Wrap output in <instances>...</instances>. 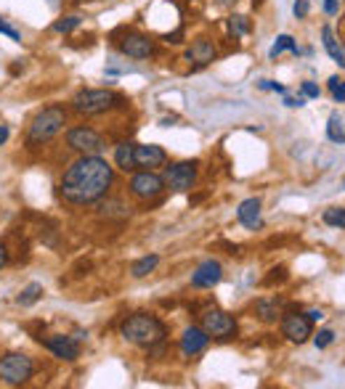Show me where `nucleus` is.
<instances>
[{
  "instance_id": "f257e3e1",
  "label": "nucleus",
  "mask_w": 345,
  "mask_h": 389,
  "mask_svg": "<svg viewBox=\"0 0 345 389\" xmlns=\"http://www.w3.org/2000/svg\"><path fill=\"white\" fill-rule=\"evenodd\" d=\"M112 183H115V167L106 159H101L99 154L80 156L62 175V196L69 204L83 207V204L101 201L106 191L112 189Z\"/></svg>"
},
{
  "instance_id": "f03ea898",
  "label": "nucleus",
  "mask_w": 345,
  "mask_h": 389,
  "mask_svg": "<svg viewBox=\"0 0 345 389\" xmlns=\"http://www.w3.org/2000/svg\"><path fill=\"white\" fill-rule=\"evenodd\" d=\"M120 334H122L130 344H139V347H146V350H152V347H157V344H162L167 337L165 323H162L160 318L146 315V313L128 315V318L122 321Z\"/></svg>"
},
{
  "instance_id": "7ed1b4c3",
  "label": "nucleus",
  "mask_w": 345,
  "mask_h": 389,
  "mask_svg": "<svg viewBox=\"0 0 345 389\" xmlns=\"http://www.w3.org/2000/svg\"><path fill=\"white\" fill-rule=\"evenodd\" d=\"M66 125V109L64 106H59V103H53V106H45V109H40L35 117H32V122H29V130H27V146L29 149H35V146H43V143H48L53 140Z\"/></svg>"
},
{
  "instance_id": "20e7f679",
  "label": "nucleus",
  "mask_w": 345,
  "mask_h": 389,
  "mask_svg": "<svg viewBox=\"0 0 345 389\" xmlns=\"http://www.w3.org/2000/svg\"><path fill=\"white\" fill-rule=\"evenodd\" d=\"M120 96L115 90H104V88H85L80 90L75 98H72V109L83 117H96V114H104L109 109L120 106Z\"/></svg>"
},
{
  "instance_id": "39448f33",
  "label": "nucleus",
  "mask_w": 345,
  "mask_h": 389,
  "mask_svg": "<svg viewBox=\"0 0 345 389\" xmlns=\"http://www.w3.org/2000/svg\"><path fill=\"white\" fill-rule=\"evenodd\" d=\"M35 371H38V365L24 352H6L0 358V381L8 384V387L27 384L29 379L35 376Z\"/></svg>"
},
{
  "instance_id": "423d86ee",
  "label": "nucleus",
  "mask_w": 345,
  "mask_h": 389,
  "mask_svg": "<svg viewBox=\"0 0 345 389\" xmlns=\"http://www.w3.org/2000/svg\"><path fill=\"white\" fill-rule=\"evenodd\" d=\"M66 146L83 156H93V154H101L104 149V138L93 130V127H72L66 130Z\"/></svg>"
},
{
  "instance_id": "0eeeda50",
  "label": "nucleus",
  "mask_w": 345,
  "mask_h": 389,
  "mask_svg": "<svg viewBox=\"0 0 345 389\" xmlns=\"http://www.w3.org/2000/svg\"><path fill=\"white\" fill-rule=\"evenodd\" d=\"M162 191H165V177H160L152 170H143L130 177V193L136 199H157Z\"/></svg>"
},
{
  "instance_id": "6e6552de",
  "label": "nucleus",
  "mask_w": 345,
  "mask_h": 389,
  "mask_svg": "<svg viewBox=\"0 0 345 389\" xmlns=\"http://www.w3.org/2000/svg\"><path fill=\"white\" fill-rule=\"evenodd\" d=\"M197 183V162H178L165 170V186L170 191H192Z\"/></svg>"
},
{
  "instance_id": "1a4fd4ad",
  "label": "nucleus",
  "mask_w": 345,
  "mask_h": 389,
  "mask_svg": "<svg viewBox=\"0 0 345 389\" xmlns=\"http://www.w3.org/2000/svg\"><path fill=\"white\" fill-rule=\"evenodd\" d=\"M202 328L216 339H231L237 334V321L223 310H207L202 315Z\"/></svg>"
},
{
  "instance_id": "9d476101",
  "label": "nucleus",
  "mask_w": 345,
  "mask_h": 389,
  "mask_svg": "<svg viewBox=\"0 0 345 389\" xmlns=\"http://www.w3.org/2000/svg\"><path fill=\"white\" fill-rule=\"evenodd\" d=\"M311 328H314V323H311V318L303 313H287L284 318H281V334H284L290 342H295V344L308 342Z\"/></svg>"
},
{
  "instance_id": "9b49d317",
  "label": "nucleus",
  "mask_w": 345,
  "mask_h": 389,
  "mask_svg": "<svg viewBox=\"0 0 345 389\" xmlns=\"http://www.w3.org/2000/svg\"><path fill=\"white\" fill-rule=\"evenodd\" d=\"M45 350L51 352L53 358L59 360H77L80 358V342L75 337H64V334H56V337H48L45 339Z\"/></svg>"
},
{
  "instance_id": "f8f14e48",
  "label": "nucleus",
  "mask_w": 345,
  "mask_h": 389,
  "mask_svg": "<svg viewBox=\"0 0 345 389\" xmlns=\"http://www.w3.org/2000/svg\"><path fill=\"white\" fill-rule=\"evenodd\" d=\"M133 156H136V167L143 170H154V167H162L167 159V154L162 146H154V143H141L133 146Z\"/></svg>"
},
{
  "instance_id": "ddd939ff",
  "label": "nucleus",
  "mask_w": 345,
  "mask_h": 389,
  "mask_svg": "<svg viewBox=\"0 0 345 389\" xmlns=\"http://www.w3.org/2000/svg\"><path fill=\"white\" fill-rule=\"evenodd\" d=\"M220 278H223L220 263H218V260H205V263L192 273V286H197V289H213Z\"/></svg>"
},
{
  "instance_id": "4468645a",
  "label": "nucleus",
  "mask_w": 345,
  "mask_h": 389,
  "mask_svg": "<svg viewBox=\"0 0 345 389\" xmlns=\"http://www.w3.org/2000/svg\"><path fill=\"white\" fill-rule=\"evenodd\" d=\"M207 344H210V334H207L205 328H199V326H189L186 331H183V337H181V352H183L186 358L199 355V352L205 350Z\"/></svg>"
},
{
  "instance_id": "2eb2a0df",
  "label": "nucleus",
  "mask_w": 345,
  "mask_h": 389,
  "mask_svg": "<svg viewBox=\"0 0 345 389\" xmlns=\"http://www.w3.org/2000/svg\"><path fill=\"white\" fill-rule=\"evenodd\" d=\"M120 50L130 59H149L154 53V43L149 38H143V35H128L120 43Z\"/></svg>"
},
{
  "instance_id": "dca6fc26",
  "label": "nucleus",
  "mask_w": 345,
  "mask_h": 389,
  "mask_svg": "<svg viewBox=\"0 0 345 389\" xmlns=\"http://www.w3.org/2000/svg\"><path fill=\"white\" fill-rule=\"evenodd\" d=\"M237 217H239V223H242L247 230H258V228H263V217H260V199H244L239 204V210H237Z\"/></svg>"
},
{
  "instance_id": "f3484780",
  "label": "nucleus",
  "mask_w": 345,
  "mask_h": 389,
  "mask_svg": "<svg viewBox=\"0 0 345 389\" xmlns=\"http://www.w3.org/2000/svg\"><path fill=\"white\" fill-rule=\"evenodd\" d=\"M186 59L194 61L197 66H207V64L216 59V45L207 38H199L192 43V48L186 50Z\"/></svg>"
},
{
  "instance_id": "a211bd4d",
  "label": "nucleus",
  "mask_w": 345,
  "mask_h": 389,
  "mask_svg": "<svg viewBox=\"0 0 345 389\" xmlns=\"http://www.w3.org/2000/svg\"><path fill=\"white\" fill-rule=\"evenodd\" d=\"M321 38H324V48L332 56V61L337 64L340 69H345V50H343V45H340V40L335 38L332 27H324V29H321Z\"/></svg>"
},
{
  "instance_id": "6ab92c4d",
  "label": "nucleus",
  "mask_w": 345,
  "mask_h": 389,
  "mask_svg": "<svg viewBox=\"0 0 345 389\" xmlns=\"http://www.w3.org/2000/svg\"><path fill=\"white\" fill-rule=\"evenodd\" d=\"M115 164L122 173H133L136 170V156H133V143H120L115 149Z\"/></svg>"
},
{
  "instance_id": "aec40b11",
  "label": "nucleus",
  "mask_w": 345,
  "mask_h": 389,
  "mask_svg": "<svg viewBox=\"0 0 345 389\" xmlns=\"http://www.w3.org/2000/svg\"><path fill=\"white\" fill-rule=\"evenodd\" d=\"M157 265H160V254H146V257H141L139 263L130 265V276L133 278H143L154 273L157 270Z\"/></svg>"
},
{
  "instance_id": "412c9836",
  "label": "nucleus",
  "mask_w": 345,
  "mask_h": 389,
  "mask_svg": "<svg viewBox=\"0 0 345 389\" xmlns=\"http://www.w3.org/2000/svg\"><path fill=\"white\" fill-rule=\"evenodd\" d=\"M255 310L260 315V321L271 323V321H276L281 315V300H260L255 304Z\"/></svg>"
},
{
  "instance_id": "4be33fe9",
  "label": "nucleus",
  "mask_w": 345,
  "mask_h": 389,
  "mask_svg": "<svg viewBox=\"0 0 345 389\" xmlns=\"http://www.w3.org/2000/svg\"><path fill=\"white\" fill-rule=\"evenodd\" d=\"M40 297H43V286H40V284H29V286H24L22 294L16 297V304H22V307H32Z\"/></svg>"
},
{
  "instance_id": "5701e85b",
  "label": "nucleus",
  "mask_w": 345,
  "mask_h": 389,
  "mask_svg": "<svg viewBox=\"0 0 345 389\" xmlns=\"http://www.w3.org/2000/svg\"><path fill=\"white\" fill-rule=\"evenodd\" d=\"M284 50H290V53H297V43H295L290 35H279V38H276V43L271 45L269 56H271V59H279Z\"/></svg>"
},
{
  "instance_id": "b1692460",
  "label": "nucleus",
  "mask_w": 345,
  "mask_h": 389,
  "mask_svg": "<svg viewBox=\"0 0 345 389\" xmlns=\"http://www.w3.org/2000/svg\"><path fill=\"white\" fill-rule=\"evenodd\" d=\"M327 138L332 140V143H345V122L337 117V114H332L330 117V125H327Z\"/></svg>"
},
{
  "instance_id": "393cba45",
  "label": "nucleus",
  "mask_w": 345,
  "mask_h": 389,
  "mask_svg": "<svg viewBox=\"0 0 345 389\" xmlns=\"http://www.w3.org/2000/svg\"><path fill=\"white\" fill-rule=\"evenodd\" d=\"M80 24H83V19H80V16H64V19L53 22V32H59V35H69V32H75Z\"/></svg>"
},
{
  "instance_id": "a878e982",
  "label": "nucleus",
  "mask_w": 345,
  "mask_h": 389,
  "mask_svg": "<svg viewBox=\"0 0 345 389\" xmlns=\"http://www.w3.org/2000/svg\"><path fill=\"white\" fill-rule=\"evenodd\" d=\"M324 223L330 228H345V207H332L324 212Z\"/></svg>"
},
{
  "instance_id": "bb28decb",
  "label": "nucleus",
  "mask_w": 345,
  "mask_h": 389,
  "mask_svg": "<svg viewBox=\"0 0 345 389\" xmlns=\"http://www.w3.org/2000/svg\"><path fill=\"white\" fill-rule=\"evenodd\" d=\"M229 29L237 35V38H242V35H247L250 32V19L247 16H242V13H237V16H231L229 19Z\"/></svg>"
},
{
  "instance_id": "cd10ccee",
  "label": "nucleus",
  "mask_w": 345,
  "mask_h": 389,
  "mask_svg": "<svg viewBox=\"0 0 345 389\" xmlns=\"http://www.w3.org/2000/svg\"><path fill=\"white\" fill-rule=\"evenodd\" d=\"M101 214L104 217H125L128 207L122 201H106V204H101Z\"/></svg>"
},
{
  "instance_id": "c85d7f7f",
  "label": "nucleus",
  "mask_w": 345,
  "mask_h": 389,
  "mask_svg": "<svg viewBox=\"0 0 345 389\" xmlns=\"http://www.w3.org/2000/svg\"><path fill=\"white\" fill-rule=\"evenodd\" d=\"M330 93H332V98L337 101V103H343L345 101V80H340V77H330Z\"/></svg>"
},
{
  "instance_id": "c756f323",
  "label": "nucleus",
  "mask_w": 345,
  "mask_h": 389,
  "mask_svg": "<svg viewBox=\"0 0 345 389\" xmlns=\"http://www.w3.org/2000/svg\"><path fill=\"white\" fill-rule=\"evenodd\" d=\"M335 342V331H330V328H324V331H319L316 337H314V344L319 347V350H324V347H330Z\"/></svg>"
},
{
  "instance_id": "7c9ffc66",
  "label": "nucleus",
  "mask_w": 345,
  "mask_h": 389,
  "mask_svg": "<svg viewBox=\"0 0 345 389\" xmlns=\"http://www.w3.org/2000/svg\"><path fill=\"white\" fill-rule=\"evenodd\" d=\"M0 35H8L13 43H22V35H19V32H16V29L8 24V22H3V16H0Z\"/></svg>"
},
{
  "instance_id": "2f4dec72",
  "label": "nucleus",
  "mask_w": 345,
  "mask_h": 389,
  "mask_svg": "<svg viewBox=\"0 0 345 389\" xmlns=\"http://www.w3.org/2000/svg\"><path fill=\"white\" fill-rule=\"evenodd\" d=\"M258 88L260 90H274V93H281V96L287 93V88L279 85V82H274V80H260V82H258Z\"/></svg>"
},
{
  "instance_id": "473e14b6",
  "label": "nucleus",
  "mask_w": 345,
  "mask_h": 389,
  "mask_svg": "<svg viewBox=\"0 0 345 389\" xmlns=\"http://www.w3.org/2000/svg\"><path fill=\"white\" fill-rule=\"evenodd\" d=\"M308 8H311V3H308V0H295V16H297V19H306L308 16Z\"/></svg>"
},
{
  "instance_id": "72a5a7b5",
  "label": "nucleus",
  "mask_w": 345,
  "mask_h": 389,
  "mask_svg": "<svg viewBox=\"0 0 345 389\" xmlns=\"http://www.w3.org/2000/svg\"><path fill=\"white\" fill-rule=\"evenodd\" d=\"M284 106H290V109H300V106H306V96H297V98H293V96H287V93H284Z\"/></svg>"
},
{
  "instance_id": "f704fd0d",
  "label": "nucleus",
  "mask_w": 345,
  "mask_h": 389,
  "mask_svg": "<svg viewBox=\"0 0 345 389\" xmlns=\"http://www.w3.org/2000/svg\"><path fill=\"white\" fill-rule=\"evenodd\" d=\"M319 85H314V82H303V96L306 98H319Z\"/></svg>"
},
{
  "instance_id": "c9c22d12",
  "label": "nucleus",
  "mask_w": 345,
  "mask_h": 389,
  "mask_svg": "<svg viewBox=\"0 0 345 389\" xmlns=\"http://www.w3.org/2000/svg\"><path fill=\"white\" fill-rule=\"evenodd\" d=\"M337 8H340V6H337V0H324V11L330 13V16L337 13Z\"/></svg>"
},
{
  "instance_id": "e433bc0d",
  "label": "nucleus",
  "mask_w": 345,
  "mask_h": 389,
  "mask_svg": "<svg viewBox=\"0 0 345 389\" xmlns=\"http://www.w3.org/2000/svg\"><path fill=\"white\" fill-rule=\"evenodd\" d=\"M8 135H11V130H8V125H0V146L8 140Z\"/></svg>"
},
{
  "instance_id": "4c0bfd02",
  "label": "nucleus",
  "mask_w": 345,
  "mask_h": 389,
  "mask_svg": "<svg viewBox=\"0 0 345 389\" xmlns=\"http://www.w3.org/2000/svg\"><path fill=\"white\" fill-rule=\"evenodd\" d=\"M6 263H8V249H6L3 244H0V267H3Z\"/></svg>"
},
{
  "instance_id": "58836bf2",
  "label": "nucleus",
  "mask_w": 345,
  "mask_h": 389,
  "mask_svg": "<svg viewBox=\"0 0 345 389\" xmlns=\"http://www.w3.org/2000/svg\"><path fill=\"white\" fill-rule=\"evenodd\" d=\"M308 318H311V323H316V321H321V318H324V313H321V310H311V313H308Z\"/></svg>"
},
{
  "instance_id": "ea45409f",
  "label": "nucleus",
  "mask_w": 345,
  "mask_h": 389,
  "mask_svg": "<svg viewBox=\"0 0 345 389\" xmlns=\"http://www.w3.org/2000/svg\"><path fill=\"white\" fill-rule=\"evenodd\" d=\"M216 3H220V6H231V3H237V0H216Z\"/></svg>"
},
{
  "instance_id": "a19ab883",
  "label": "nucleus",
  "mask_w": 345,
  "mask_h": 389,
  "mask_svg": "<svg viewBox=\"0 0 345 389\" xmlns=\"http://www.w3.org/2000/svg\"><path fill=\"white\" fill-rule=\"evenodd\" d=\"M260 3H263V0H253V6H260Z\"/></svg>"
},
{
  "instance_id": "79ce46f5",
  "label": "nucleus",
  "mask_w": 345,
  "mask_h": 389,
  "mask_svg": "<svg viewBox=\"0 0 345 389\" xmlns=\"http://www.w3.org/2000/svg\"><path fill=\"white\" fill-rule=\"evenodd\" d=\"M343 186H345V180H343Z\"/></svg>"
}]
</instances>
